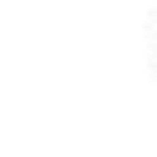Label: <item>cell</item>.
Wrapping results in <instances>:
<instances>
[{
    "label": "cell",
    "instance_id": "obj_1",
    "mask_svg": "<svg viewBox=\"0 0 157 157\" xmlns=\"http://www.w3.org/2000/svg\"><path fill=\"white\" fill-rule=\"evenodd\" d=\"M142 44H147V69L157 74V0H152V10L142 20Z\"/></svg>",
    "mask_w": 157,
    "mask_h": 157
}]
</instances>
